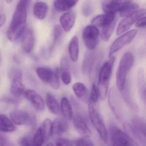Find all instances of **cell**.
I'll return each mask as SVG.
<instances>
[{
  "label": "cell",
  "mask_w": 146,
  "mask_h": 146,
  "mask_svg": "<svg viewBox=\"0 0 146 146\" xmlns=\"http://www.w3.org/2000/svg\"><path fill=\"white\" fill-rule=\"evenodd\" d=\"M27 6L19 2L15 10L11 23L7 31V37L10 42H14L25 31L27 21Z\"/></svg>",
  "instance_id": "cell-1"
},
{
  "label": "cell",
  "mask_w": 146,
  "mask_h": 146,
  "mask_svg": "<svg viewBox=\"0 0 146 146\" xmlns=\"http://www.w3.org/2000/svg\"><path fill=\"white\" fill-rule=\"evenodd\" d=\"M110 59L103 63L99 69L98 75V86L99 98L104 100L108 94L111 77L112 74V68L115 61V57L111 56Z\"/></svg>",
  "instance_id": "cell-2"
},
{
  "label": "cell",
  "mask_w": 146,
  "mask_h": 146,
  "mask_svg": "<svg viewBox=\"0 0 146 146\" xmlns=\"http://www.w3.org/2000/svg\"><path fill=\"white\" fill-rule=\"evenodd\" d=\"M134 62V57L131 52L125 53L121 58L116 74L117 86L121 92L124 88L127 76L133 67Z\"/></svg>",
  "instance_id": "cell-3"
},
{
  "label": "cell",
  "mask_w": 146,
  "mask_h": 146,
  "mask_svg": "<svg viewBox=\"0 0 146 146\" xmlns=\"http://www.w3.org/2000/svg\"><path fill=\"white\" fill-rule=\"evenodd\" d=\"M89 118L94 127L105 142L108 141V132L103 117L94 104L88 103Z\"/></svg>",
  "instance_id": "cell-4"
},
{
  "label": "cell",
  "mask_w": 146,
  "mask_h": 146,
  "mask_svg": "<svg viewBox=\"0 0 146 146\" xmlns=\"http://www.w3.org/2000/svg\"><path fill=\"white\" fill-rule=\"evenodd\" d=\"M111 146H140L126 133L115 126L110 128Z\"/></svg>",
  "instance_id": "cell-5"
},
{
  "label": "cell",
  "mask_w": 146,
  "mask_h": 146,
  "mask_svg": "<svg viewBox=\"0 0 146 146\" xmlns=\"http://www.w3.org/2000/svg\"><path fill=\"white\" fill-rule=\"evenodd\" d=\"M99 35V30L95 26L88 25L84 28L82 37L86 47L89 50H94L97 48Z\"/></svg>",
  "instance_id": "cell-6"
},
{
  "label": "cell",
  "mask_w": 146,
  "mask_h": 146,
  "mask_svg": "<svg viewBox=\"0 0 146 146\" xmlns=\"http://www.w3.org/2000/svg\"><path fill=\"white\" fill-rule=\"evenodd\" d=\"M138 30H131L120 36L115 40L111 45L109 51V57L121 49L124 46L130 44L134 39L137 35Z\"/></svg>",
  "instance_id": "cell-7"
},
{
  "label": "cell",
  "mask_w": 146,
  "mask_h": 146,
  "mask_svg": "<svg viewBox=\"0 0 146 146\" xmlns=\"http://www.w3.org/2000/svg\"><path fill=\"white\" fill-rule=\"evenodd\" d=\"M100 56L94 50H89L84 56L82 71L86 74L91 75L97 70L100 62Z\"/></svg>",
  "instance_id": "cell-8"
},
{
  "label": "cell",
  "mask_w": 146,
  "mask_h": 146,
  "mask_svg": "<svg viewBox=\"0 0 146 146\" xmlns=\"http://www.w3.org/2000/svg\"><path fill=\"white\" fill-rule=\"evenodd\" d=\"M146 10L144 9H138L133 13L125 17L120 22L117 29V34L118 36L128 31L132 26L139 19L145 15Z\"/></svg>",
  "instance_id": "cell-9"
},
{
  "label": "cell",
  "mask_w": 146,
  "mask_h": 146,
  "mask_svg": "<svg viewBox=\"0 0 146 146\" xmlns=\"http://www.w3.org/2000/svg\"><path fill=\"white\" fill-rule=\"evenodd\" d=\"M9 77L11 80L10 93L15 98L19 97L25 92L22 74L19 70L14 69L10 72Z\"/></svg>",
  "instance_id": "cell-10"
},
{
  "label": "cell",
  "mask_w": 146,
  "mask_h": 146,
  "mask_svg": "<svg viewBox=\"0 0 146 146\" xmlns=\"http://www.w3.org/2000/svg\"><path fill=\"white\" fill-rule=\"evenodd\" d=\"M10 117L13 123L16 125L29 124L34 126L36 122V117L34 115L21 110H15L11 111Z\"/></svg>",
  "instance_id": "cell-11"
},
{
  "label": "cell",
  "mask_w": 146,
  "mask_h": 146,
  "mask_svg": "<svg viewBox=\"0 0 146 146\" xmlns=\"http://www.w3.org/2000/svg\"><path fill=\"white\" fill-rule=\"evenodd\" d=\"M131 2L132 0H110L103 3L102 9L105 13L115 14Z\"/></svg>",
  "instance_id": "cell-12"
},
{
  "label": "cell",
  "mask_w": 146,
  "mask_h": 146,
  "mask_svg": "<svg viewBox=\"0 0 146 146\" xmlns=\"http://www.w3.org/2000/svg\"><path fill=\"white\" fill-rule=\"evenodd\" d=\"M108 102L116 118L118 120H121L122 118L121 106L117 92L114 88H111L109 92Z\"/></svg>",
  "instance_id": "cell-13"
},
{
  "label": "cell",
  "mask_w": 146,
  "mask_h": 146,
  "mask_svg": "<svg viewBox=\"0 0 146 146\" xmlns=\"http://www.w3.org/2000/svg\"><path fill=\"white\" fill-rule=\"evenodd\" d=\"M23 95L33 106L39 111H43L45 110V103L42 97L31 89L25 91Z\"/></svg>",
  "instance_id": "cell-14"
},
{
  "label": "cell",
  "mask_w": 146,
  "mask_h": 146,
  "mask_svg": "<svg viewBox=\"0 0 146 146\" xmlns=\"http://www.w3.org/2000/svg\"><path fill=\"white\" fill-rule=\"evenodd\" d=\"M123 128L126 133L135 141L141 146H146V135L135 129L132 124L125 123Z\"/></svg>",
  "instance_id": "cell-15"
},
{
  "label": "cell",
  "mask_w": 146,
  "mask_h": 146,
  "mask_svg": "<svg viewBox=\"0 0 146 146\" xmlns=\"http://www.w3.org/2000/svg\"><path fill=\"white\" fill-rule=\"evenodd\" d=\"M73 125L79 133L85 138H88L91 135V131L84 117L77 114L73 117Z\"/></svg>",
  "instance_id": "cell-16"
},
{
  "label": "cell",
  "mask_w": 146,
  "mask_h": 146,
  "mask_svg": "<svg viewBox=\"0 0 146 146\" xmlns=\"http://www.w3.org/2000/svg\"><path fill=\"white\" fill-rule=\"evenodd\" d=\"M59 69L63 82L65 85H68L71 82V75L69 61L66 56H63L61 59Z\"/></svg>",
  "instance_id": "cell-17"
},
{
  "label": "cell",
  "mask_w": 146,
  "mask_h": 146,
  "mask_svg": "<svg viewBox=\"0 0 146 146\" xmlns=\"http://www.w3.org/2000/svg\"><path fill=\"white\" fill-rule=\"evenodd\" d=\"M35 37L33 31L28 29L25 32L21 40V47L27 53H30L34 48Z\"/></svg>",
  "instance_id": "cell-18"
},
{
  "label": "cell",
  "mask_w": 146,
  "mask_h": 146,
  "mask_svg": "<svg viewBox=\"0 0 146 146\" xmlns=\"http://www.w3.org/2000/svg\"><path fill=\"white\" fill-rule=\"evenodd\" d=\"M75 13L73 11H68L63 14L60 17V22L62 28L66 32L71 31L75 23Z\"/></svg>",
  "instance_id": "cell-19"
},
{
  "label": "cell",
  "mask_w": 146,
  "mask_h": 146,
  "mask_svg": "<svg viewBox=\"0 0 146 146\" xmlns=\"http://www.w3.org/2000/svg\"><path fill=\"white\" fill-rule=\"evenodd\" d=\"M73 90L79 100L85 103H89V93L85 84L81 82H76L73 85Z\"/></svg>",
  "instance_id": "cell-20"
},
{
  "label": "cell",
  "mask_w": 146,
  "mask_h": 146,
  "mask_svg": "<svg viewBox=\"0 0 146 146\" xmlns=\"http://www.w3.org/2000/svg\"><path fill=\"white\" fill-rule=\"evenodd\" d=\"M69 129V125L63 119L56 118L52 123V134L61 135L67 133Z\"/></svg>",
  "instance_id": "cell-21"
},
{
  "label": "cell",
  "mask_w": 146,
  "mask_h": 146,
  "mask_svg": "<svg viewBox=\"0 0 146 146\" xmlns=\"http://www.w3.org/2000/svg\"><path fill=\"white\" fill-rule=\"evenodd\" d=\"M37 73L39 79L44 83L50 85L55 77V72L48 67H40L37 69Z\"/></svg>",
  "instance_id": "cell-22"
},
{
  "label": "cell",
  "mask_w": 146,
  "mask_h": 146,
  "mask_svg": "<svg viewBox=\"0 0 146 146\" xmlns=\"http://www.w3.org/2000/svg\"><path fill=\"white\" fill-rule=\"evenodd\" d=\"M116 19L115 14L105 13L99 15L93 19L92 24L96 27H103L110 24Z\"/></svg>",
  "instance_id": "cell-23"
},
{
  "label": "cell",
  "mask_w": 146,
  "mask_h": 146,
  "mask_svg": "<svg viewBox=\"0 0 146 146\" xmlns=\"http://www.w3.org/2000/svg\"><path fill=\"white\" fill-rule=\"evenodd\" d=\"M68 51L70 60L73 62H76L79 53V38L77 36H74L70 40L69 44Z\"/></svg>",
  "instance_id": "cell-24"
},
{
  "label": "cell",
  "mask_w": 146,
  "mask_h": 146,
  "mask_svg": "<svg viewBox=\"0 0 146 146\" xmlns=\"http://www.w3.org/2000/svg\"><path fill=\"white\" fill-rule=\"evenodd\" d=\"M45 103L50 111L55 114L59 115L61 112L60 105L54 95L50 92H48L45 95Z\"/></svg>",
  "instance_id": "cell-25"
},
{
  "label": "cell",
  "mask_w": 146,
  "mask_h": 146,
  "mask_svg": "<svg viewBox=\"0 0 146 146\" xmlns=\"http://www.w3.org/2000/svg\"><path fill=\"white\" fill-rule=\"evenodd\" d=\"M61 111L66 120H70L73 115V107L69 100L67 97H63L61 100Z\"/></svg>",
  "instance_id": "cell-26"
},
{
  "label": "cell",
  "mask_w": 146,
  "mask_h": 146,
  "mask_svg": "<svg viewBox=\"0 0 146 146\" xmlns=\"http://www.w3.org/2000/svg\"><path fill=\"white\" fill-rule=\"evenodd\" d=\"M79 0H55L54 3L55 9L58 12L70 10L74 7Z\"/></svg>",
  "instance_id": "cell-27"
},
{
  "label": "cell",
  "mask_w": 146,
  "mask_h": 146,
  "mask_svg": "<svg viewBox=\"0 0 146 146\" xmlns=\"http://www.w3.org/2000/svg\"><path fill=\"white\" fill-rule=\"evenodd\" d=\"M121 92L122 93L123 96L124 100L127 104L130 106V108L135 111H139V107L132 98L130 85L129 83L128 82V81L127 80L126 81L124 88Z\"/></svg>",
  "instance_id": "cell-28"
},
{
  "label": "cell",
  "mask_w": 146,
  "mask_h": 146,
  "mask_svg": "<svg viewBox=\"0 0 146 146\" xmlns=\"http://www.w3.org/2000/svg\"><path fill=\"white\" fill-rule=\"evenodd\" d=\"M143 69H139L138 74V88L140 96L145 103L146 102V80Z\"/></svg>",
  "instance_id": "cell-29"
},
{
  "label": "cell",
  "mask_w": 146,
  "mask_h": 146,
  "mask_svg": "<svg viewBox=\"0 0 146 146\" xmlns=\"http://www.w3.org/2000/svg\"><path fill=\"white\" fill-rule=\"evenodd\" d=\"M48 11L47 4L44 2H37L34 3L33 13L36 18L43 20L45 18Z\"/></svg>",
  "instance_id": "cell-30"
},
{
  "label": "cell",
  "mask_w": 146,
  "mask_h": 146,
  "mask_svg": "<svg viewBox=\"0 0 146 146\" xmlns=\"http://www.w3.org/2000/svg\"><path fill=\"white\" fill-rule=\"evenodd\" d=\"M15 129L13 122L5 115L0 114V132L10 133Z\"/></svg>",
  "instance_id": "cell-31"
},
{
  "label": "cell",
  "mask_w": 146,
  "mask_h": 146,
  "mask_svg": "<svg viewBox=\"0 0 146 146\" xmlns=\"http://www.w3.org/2000/svg\"><path fill=\"white\" fill-rule=\"evenodd\" d=\"M117 21V19H116L110 24L103 27L101 32V36L102 39L104 42H107L109 40L115 30Z\"/></svg>",
  "instance_id": "cell-32"
},
{
  "label": "cell",
  "mask_w": 146,
  "mask_h": 146,
  "mask_svg": "<svg viewBox=\"0 0 146 146\" xmlns=\"http://www.w3.org/2000/svg\"><path fill=\"white\" fill-rule=\"evenodd\" d=\"M131 124L135 129L146 135V121L143 118L138 117H134L133 119Z\"/></svg>",
  "instance_id": "cell-33"
},
{
  "label": "cell",
  "mask_w": 146,
  "mask_h": 146,
  "mask_svg": "<svg viewBox=\"0 0 146 146\" xmlns=\"http://www.w3.org/2000/svg\"><path fill=\"white\" fill-rule=\"evenodd\" d=\"M42 129L45 140H48L52 135V122L50 119L47 118L44 120Z\"/></svg>",
  "instance_id": "cell-34"
},
{
  "label": "cell",
  "mask_w": 146,
  "mask_h": 146,
  "mask_svg": "<svg viewBox=\"0 0 146 146\" xmlns=\"http://www.w3.org/2000/svg\"><path fill=\"white\" fill-rule=\"evenodd\" d=\"M139 6L134 3H130L123 7L120 11V15L121 17H126L138 10Z\"/></svg>",
  "instance_id": "cell-35"
},
{
  "label": "cell",
  "mask_w": 146,
  "mask_h": 146,
  "mask_svg": "<svg viewBox=\"0 0 146 146\" xmlns=\"http://www.w3.org/2000/svg\"><path fill=\"white\" fill-rule=\"evenodd\" d=\"M62 34L63 29L59 25H56L54 27V30H53V42L50 49L51 51H52L53 50L56 44L60 40Z\"/></svg>",
  "instance_id": "cell-36"
},
{
  "label": "cell",
  "mask_w": 146,
  "mask_h": 146,
  "mask_svg": "<svg viewBox=\"0 0 146 146\" xmlns=\"http://www.w3.org/2000/svg\"><path fill=\"white\" fill-rule=\"evenodd\" d=\"M45 139L41 128L37 129L32 140L33 146H42Z\"/></svg>",
  "instance_id": "cell-37"
},
{
  "label": "cell",
  "mask_w": 146,
  "mask_h": 146,
  "mask_svg": "<svg viewBox=\"0 0 146 146\" xmlns=\"http://www.w3.org/2000/svg\"><path fill=\"white\" fill-rule=\"evenodd\" d=\"M99 98V92L97 86H96V84H93L92 86L91 93L89 94V102L93 104H96L98 101Z\"/></svg>",
  "instance_id": "cell-38"
},
{
  "label": "cell",
  "mask_w": 146,
  "mask_h": 146,
  "mask_svg": "<svg viewBox=\"0 0 146 146\" xmlns=\"http://www.w3.org/2000/svg\"><path fill=\"white\" fill-rule=\"evenodd\" d=\"M54 72L55 77L50 85L53 89L57 90L60 87V71L59 68H56Z\"/></svg>",
  "instance_id": "cell-39"
},
{
  "label": "cell",
  "mask_w": 146,
  "mask_h": 146,
  "mask_svg": "<svg viewBox=\"0 0 146 146\" xmlns=\"http://www.w3.org/2000/svg\"><path fill=\"white\" fill-rule=\"evenodd\" d=\"M93 7L91 3L88 1L84 4L82 8V14L85 17H89L92 14Z\"/></svg>",
  "instance_id": "cell-40"
},
{
  "label": "cell",
  "mask_w": 146,
  "mask_h": 146,
  "mask_svg": "<svg viewBox=\"0 0 146 146\" xmlns=\"http://www.w3.org/2000/svg\"><path fill=\"white\" fill-rule=\"evenodd\" d=\"M87 138H80L75 141V146H94L91 141Z\"/></svg>",
  "instance_id": "cell-41"
},
{
  "label": "cell",
  "mask_w": 146,
  "mask_h": 146,
  "mask_svg": "<svg viewBox=\"0 0 146 146\" xmlns=\"http://www.w3.org/2000/svg\"><path fill=\"white\" fill-rule=\"evenodd\" d=\"M73 145L72 141L63 138L57 139L55 142V146H73Z\"/></svg>",
  "instance_id": "cell-42"
},
{
  "label": "cell",
  "mask_w": 146,
  "mask_h": 146,
  "mask_svg": "<svg viewBox=\"0 0 146 146\" xmlns=\"http://www.w3.org/2000/svg\"><path fill=\"white\" fill-rule=\"evenodd\" d=\"M19 144L20 146H33L32 141L27 136L21 138L19 141Z\"/></svg>",
  "instance_id": "cell-43"
},
{
  "label": "cell",
  "mask_w": 146,
  "mask_h": 146,
  "mask_svg": "<svg viewBox=\"0 0 146 146\" xmlns=\"http://www.w3.org/2000/svg\"><path fill=\"white\" fill-rule=\"evenodd\" d=\"M146 17L144 16V17H141L136 21L135 26L137 28H145L146 27Z\"/></svg>",
  "instance_id": "cell-44"
},
{
  "label": "cell",
  "mask_w": 146,
  "mask_h": 146,
  "mask_svg": "<svg viewBox=\"0 0 146 146\" xmlns=\"http://www.w3.org/2000/svg\"><path fill=\"white\" fill-rule=\"evenodd\" d=\"M6 21V15L4 14H0V28L5 24Z\"/></svg>",
  "instance_id": "cell-45"
},
{
  "label": "cell",
  "mask_w": 146,
  "mask_h": 146,
  "mask_svg": "<svg viewBox=\"0 0 146 146\" xmlns=\"http://www.w3.org/2000/svg\"><path fill=\"white\" fill-rule=\"evenodd\" d=\"M7 141L2 136L0 135V146H6Z\"/></svg>",
  "instance_id": "cell-46"
},
{
  "label": "cell",
  "mask_w": 146,
  "mask_h": 146,
  "mask_svg": "<svg viewBox=\"0 0 146 146\" xmlns=\"http://www.w3.org/2000/svg\"><path fill=\"white\" fill-rule=\"evenodd\" d=\"M31 0H20L19 1L25 3L27 6H28L31 2Z\"/></svg>",
  "instance_id": "cell-47"
},
{
  "label": "cell",
  "mask_w": 146,
  "mask_h": 146,
  "mask_svg": "<svg viewBox=\"0 0 146 146\" xmlns=\"http://www.w3.org/2000/svg\"><path fill=\"white\" fill-rule=\"evenodd\" d=\"M45 146H54V145H53V143H51V142H50V143H48V144Z\"/></svg>",
  "instance_id": "cell-48"
},
{
  "label": "cell",
  "mask_w": 146,
  "mask_h": 146,
  "mask_svg": "<svg viewBox=\"0 0 146 146\" xmlns=\"http://www.w3.org/2000/svg\"><path fill=\"white\" fill-rule=\"evenodd\" d=\"M6 2H7V3H10L12 2L13 1V0H6Z\"/></svg>",
  "instance_id": "cell-49"
},
{
  "label": "cell",
  "mask_w": 146,
  "mask_h": 146,
  "mask_svg": "<svg viewBox=\"0 0 146 146\" xmlns=\"http://www.w3.org/2000/svg\"><path fill=\"white\" fill-rule=\"evenodd\" d=\"M0 60H1V55H0Z\"/></svg>",
  "instance_id": "cell-50"
}]
</instances>
